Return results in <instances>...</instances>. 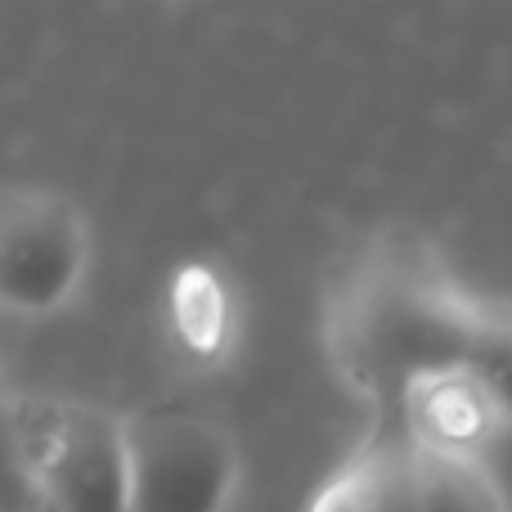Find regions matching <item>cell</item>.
Masks as SVG:
<instances>
[{
  "label": "cell",
  "mask_w": 512,
  "mask_h": 512,
  "mask_svg": "<svg viewBox=\"0 0 512 512\" xmlns=\"http://www.w3.org/2000/svg\"><path fill=\"white\" fill-rule=\"evenodd\" d=\"M9 400V387H5V369H0V405Z\"/></svg>",
  "instance_id": "obj_8"
},
{
  "label": "cell",
  "mask_w": 512,
  "mask_h": 512,
  "mask_svg": "<svg viewBox=\"0 0 512 512\" xmlns=\"http://www.w3.org/2000/svg\"><path fill=\"white\" fill-rule=\"evenodd\" d=\"M131 512H225L239 486L230 432L194 409L126 418Z\"/></svg>",
  "instance_id": "obj_4"
},
{
  "label": "cell",
  "mask_w": 512,
  "mask_h": 512,
  "mask_svg": "<svg viewBox=\"0 0 512 512\" xmlns=\"http://www.w3.org/2000/svg\"><path fill=\"white\" fill-rule=\"evenodd\" d=\"M468 373L486 400L495 409L512 414V324H499V319L481 315V328L472 337V355H468Z\"/></svg>",
  "instance_id": "obj_7"
},
{
  "label": "cell",
  "mask_w": 512,
  "mask_h": 512,
  "mask_svg": "<svg viewBox=\"0 0 512 512\" xmlns=\"http://www.w3.org/2000/svg\"><path fill=\"white\" fill-rule=\"evenodd\" d=\"M41 512H131L126 418L81 400H18Z\"/></svg>",
  "instance_id": "obj_2"
},
{
  "label": "cell",
  "mask_w": 512,
  "mask_h": 512,
  "mask_svg": "<svg viewBox=\"0 0 512 512\" xmlns=\"http://www.w3.org/2000/svg\"><path fill=\"white\" fill-rule=\"evenodd\" d=\"M477 328V310L400 265L355 270L328 310L333 360L364 396H405L414 382L463 373Z\"/></svg>",
  "instance_id": "obj_1"
},
{
  "label": "cell",
  "mask_w": 512,
  "mask_h": 512,
  "mask_svg": "<svg viewBox=\"0 0 512 512\" xmlns=\"http://www.w3.org/2000/svg\"><path fill=\"white\" fill-rule=\"evenodd\" d=\"M90 234L77 203L41 185H0V310L45 319L77 297Z\"/></svg>",
  "instance_id": "obj_3"
},
{
  "label": "cell",
  "mask_w": 512,
  "mask_h": 512,
  "mask_svg": "<svg viewBox=\"0 0 512 512\" xmlns=\"http://www.w3.org/2000/svg\"><path fill=\"white\" fill-rule=\"evenodd\" d=\"M310 512H504L495 486L468 454L387 441L369 445Z\"/></svg>",
  "instance_id": "obj_5"
},
{
  "label": "cell",
  "mask_w": 512,
  "mask_h": 512,
  "mask_svg": "<svg viewBox=\"0 0 512 512\" xmlns=\"http://www.w3.org/2000/svg\"><path fill=\"white\" fill-rule=\"evenodd\" d=\"M0 512H41L27 436L18 423V396L0 405Z\"/></svg>",
  "instance_id": "obj_6"
}]
</instances>
